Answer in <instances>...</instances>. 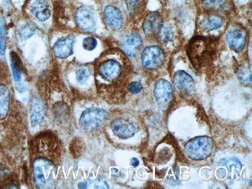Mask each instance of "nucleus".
<instances>
[{
    "mask_svg": "<svg viewBox=\"0 0 252 189\" xmlns=\"http://www.w3.org/2000/svg\"><path fill=\"white\" fill-rule=\"evenodd\" d=\"M39 149L44 153L33 161V175L34 183L39 189H48L53 186L57 175V164L55 160L60 155L59 144L53 136L45 135L40 140Z\"/></svg>",
    "mask_w": 252,
    "mask_h": 189,
    "instance_id": "1",
    "label": "nucleus"
},
{
    "mask_svg": "<svg viewBox=\"0 0 252 189\" xmlns=\"http://www.w3.org/2000/svg\"><path fill=\"white\" fill-rule=\"evenodd\" d=\"M218 40L214 37L195 36L189 44L188 56L196 69H202L214 60Z\"/></svg>",
    "mask_w": 252,
    "mask_h": 189,
    "instance_id": "2",
    "label": "nucleus"
},
{
    "mask_svg": "<svg viewBox=\"0 0 252 189\" xmlns=\"http://www.w3.org/2000/svg\"><path fill=\"white\" fill-rule=\"evenodd\" d=\"M187 156L192 160L207 159L213 151V140L208 136H197L190 140L185 146Z\"/></svg>",
    "mask_w": 252,
    "mask_h": 189,
    "instance_id": "3",
    "label": "nucleus"
},
{
    "mask_svg": "<svg viewBox=\"0 0 252 189\" xmlns=\"http://www.w3.org/2000/svg\"><path fill=\"white\" fill-rule=\"evenodd\" d=\"M109 118V113L101 109H89L83 112L79 120L81 128L86 132L99 129Z\"/></svg>",
    "mask_w": 252,
    "mask_h": 189,
    "instance_id": "4",
    "label": "nucleus"
},
{
    "mask_svg": "<svg viewBox=\"0 0 252 189\" xmlns=\"http://www.w3.org/2000/svg\"><path fill=\"white\" fill-rule=\"evenodd\" d=\"M122 65L115 59H107L99 64L98 74L102 80L114 82L118 80L122 75Z\"/></svg>",
    "mask_w": 252,
    "mask_h": 189,
    "instance_id": "5",
    "label": "nucleus"
},
{
    "mask_svg": "<svg viewBox=\"0 0 252 189\" xmlns=\"http://www.w3.org/2000/svg\"><path fill=\"white\" fill-rule=\"evenodd\" d=\"M142 64L147 69H156L161 67L164 62L162 50L158 46H151L143 51L141 57Z\"/></svg>",
    "mask_w": 252,
    "mask_h": 189,
    "instance_id": "6",
    "label": "nucleus"
},
{
    "mask_svg": "<svg viewBox=\"0 0 252 189\" xmlns=\"http://www.w3.org/2000/svg\"><path fill=\"white\" fill-rule=\"evenodd\" d=\"M75 21L82 31L85 32H94L96 28L95 14L89 6H81L75 13Z\"/></svg>",
    "mask_w": 252,
    "mask_h": 189,
    "instance_id": "7",
    "label": "nucleus"
},
{
    "mask_svg": "<svg viewBox=\"0 0 252 189\" xmlns=\"http://www.w3.org/2000/svg\"><path fill=\"white\" fill-rule=\"evenodd\" d=\"M111 129L116 136L123 140L130 138L137 133V126L125 119H117L112 123Z\"/></svg>",
    "mask_w": 252,
    "mask_h": 189,
    "instance_id": "8",
    "label": "nucleus"
},
{
    "mask_svg": "<svg viewBox=\"0 0 252 189\" xmlns=\"http://www.w3.org/2000/svg\"><path fill=\"white\" fill-rule=\"evenodd\" d=\"M173 91L171 84L168 81L161 79L158 81L155 88V97L161 108H165L172 100Z\"/></svg>",
    "mask_w": 252,
    "mask_h": 189,
    "instance_id": "9",
    "label": "nucleus"
},
{
    "mask_svg": "<svg viewBox=\"0 0 252 189\" xmlns=\"http://www.w3.org/2000/svg\"><path fill=\"white\" fill-rule=\"evenodd\" d=\"M227 41L234 51L240 52L246 44V31L239 27L230 28L227 31Z\"/></svg>",
    "mask_w": 252,
    "mask_h": 189,
    "instance_id": "10",
    "label": "nucleus"
},
{
    "mask_svg": "<svg viewBox=\"0 0 252 189\" xmlns=\"http://www.w3.org/2000/svg\"><path fill=\"white\" fill-rule=\"evenodd\" d=\"M105 22L111 30L118 31L122 28L124 18L121 10L114 6H107L103 11Z\"/></svg>",
    "mask_w": 252,
    "mask_h": 189,
    "instance_id": "11",
    "label": "nucleus"
},
{
    "mask_svg": "<svg viewBox=\"0 0 252 189\" xmlns=\"http://www.w3.org/2000/svg\"><path fill=\"white\" fill-rule=\"evenodd\" d=\"M174 85L178 91L186 94H190L194 92L195 83L193 78L187 72L179 71L174 75Z\"/></svg>",
    "mask_w": 252,
    "mask_h": 189,
    "instance_id": "12",
    "label": "nucleus"
},
{
    "mask_svg": "<svg viewBox=\"0 0 252 189\" xmlns=\"http://www.w3.org/2000/svg\"><path fill=\"white\" fill-rule=\"evenodd\" d=\"M74 44L75 37L73 36H68L61 38L54 45V53L58 58L66 59L73 52Z\"/></svg>",
    "mask_w": 252,
    "mask_h": 189,
    "instance_id": "13",
    "label": "nucleus"
},
{
    "mask_svg": "<svg viewBox=\"0 0 252 189\" xmlns=\"http://www.w3.org/2000/svg\"><path fill=\"white\" fill-rule=\"evenodd\" d=\"M142 47V40L140 35L132 33L123 42L122 49L127 56L133 58L138 54Z\"/></svg>",
    "mask_w": 252,
    "mask_h": 189,
    "instance_id": "14",
    "label": "nucleus"
},
{
    "mask_svg": "<svg viewBox=\"0 0 252 189\" xmlns=\"http://www.w3.org/2000/svg\"><path fill=\"white\" fill-rule=\"evenodd\" d=\"M31 10L37 20L44 22L51 17L48 0H33L31 4Z\"/></svg>",
    "mask_w": 252,
    "mask_h": 189,
    "instance_id": "15",
    "label": "nucleus"
},
{
    "mask_svg": "<svg viewBox=\"0 0 252 189\" xmlns=\"http://www.w3.org/2000/svg\"><path fill=\"white\" fill-rule=\"evenodd\" d=\"M161 26H162V20L160 15L157 13H152L147 16L145 18L143 24V29L145 31V34L152 36V35L158 33Z\"/></svg>",
    "mask_w": 252,
    "mask_h": 189,
    "instance_id": "16",
    "label": "nucleus"
},
{
    "mask_svg": "<svg viewBox=\"0 0 252 189\" xmlns=\"http://www.w3.org/2000/svg\"><path fill=\"white\" fill-rule=\"evenodd\" d=\"M45 107L39 99L34 98L32 100L31 106V121L33 126H37L42 122L45 117Z\"/></svg>",
    "mask_w": 252,
    "mask_h": 189,
    "instance_id": "17",
    "label": "nucleus"
},
{
    "mask_svg": "<svg viewBox=\"0 0 252 189\" xmlns=\"http://www.w3.org/2000/svg\"><path fill=\"white\" fill-rule=\"evenodd\" d=\"M10 93L7 86L0 85V120H3L7 116L9 109Z\"/></svg>",
    "mask_w": 252,
    "mask_h": 189,
    "instance_id": "18",
    "label": "nucleus"
},
{
    "mask_svg": "<svg viewBox=\"0 0 252 189\" xmlns=\"http://www.w3.org/2000/svg\"><path fill=\"white\" fill-rule=\"evenodd\" d=\"M11 59L12 71H13V78L17 82H20L22 78L23 64L18 55L14 51H12L10 55Z\"/></svg>",
    "mask_w": 252,
    "mask_h": 189,
    "instance_id": "19",
    "label": "nucleus"
},
{
    "mask_svg": "<svg viewBox=\"0 0 252 189\" xmlns=\"http://www.w3.org/2000/svg\"><path fill=\"white\" fill-rule=\"evenodd\" d=\"M220 165L226 166L228 169L229 175H232L233 168L235 169V171L238 173V175H240L241 173V168H242V164L239 160L235 158H230L228 159H223L220 162Z\"/></svg>",
    "mask_w": 252,
    "mask_h": 189,
    "instance_id": "20",
    "label": "nucleus"
},
{
    "mask_svg": "<svg viewBox=\"0 0 252 189\" xmlns=\"http://www.w3.org/2000/svg\"><path fill=\"white\" fill-rule=\"evenodd\" d=\"M222 24H223V20L220 17L213 16L205 19L202 22L201 26L202 28L206 31H213L220 28Z\"/></svg>",
    "mask_w": 252,
    "mask_h": 189,
    "instance_id": "21",
    "label": "nucleus"
},
{
    "mask_svg": "<svg viewBox=\"0 0 252 189\" xmlns=\"http://www.w3.org/2000/svg\"><path fill=\"white\" fill-rule=\"evenodd\" d=\"M202 5L206 9H223L228 6L227 0H202Z\"/></svg>",
    "mask_w": 252,
    "mask_h": 189,
    "instance_id": "22",
    "label": "nucleus"
},
{
    "mask_svg": "<svg viewBox=\"0 0 252 189\" xmlns=\"http://www.w3.org/2000/svg\"><path fill=\"white\" fill-rule=\"evenodd\" d=\"M238 78L244 85H250L252 83V71L248 64H244L238 68Z\"/></svg>",
    "mask_w": 252,
    "mask_h": 189,
    "instance_id": "23",
    "label": "nucleus"
},
{
    "mask_svg": "<svg viewBox=\"0 0 252 189\" xmlns=\"http://www.w3.org/2000/svg\"><path fill=\"white\" fill-rule=\"evenodd\" d=\"M159 39L160 40L164 43L171 41L173 39L174 31L172 27L168 24H164L161 26V29L159 31L158 33Z\"/></svg>",
    "mask_w": 252,
    "mask_h": 189,
    "instance_id": "24",
    "label": "nucleus"
},
{
    "mask_svg": "<svg viewBox=\"0 0 252 189\" xmlns=\"http://www.w3.org/2000/svg\"><path fill=\"white\" fill-rule=\"evenodd\" d=\"M35 26L32 23H26L24 25L20 27L19 29L18 33L20 35V38L23 40H27L30 38L31 36H33L35 33Z\"/></svg>",
    "mask_w": 252,
    "mask_h": 189,
    "instance_id": "25",
    "label": "nucleus"
},
{
    "mask_svg": "<svg viewBox=\"0 0 252 189\" xmlns=\"http://www.w3.org/2000/svg\"><path fill=\"white\" fill-rule=\"evenodd\" d=\"M90 75H91V71H90V68L86 67H80L75 72L76 80L79 84L85 83L90 78Z\"/></svg>",
    "mask_w": 252,
    "mask_h": 189,
    "instance_id": "26",
    "label": "nucleus"
},
{
    "mask_svg": "<svg viewBox=\"0 0 252 189\" xmlns=\"http://www.w3.org/2000/svg\"><path fill=\"white\" fill-rule=\"evenodd\" d=\"M5 53V28L2 17L0 16V55Z\"/></svg>",
    "mask_w": 252,
    "mask_h": 189,
    "instance_id": "27",
    "label": "nucleus"
},
{
    "mask_svg": "<svg viewBox=\"0 0 252 189\" xmlns=\"http://www.w3.org/2000/svg\"><path fill=\"white\" fill-rule=\"evenodd\" d=\"M82 46H83V48L86 50V51H94L97 46V40L94 38V37L89 36V37H86V38L83 40Z\"/></svg>",
    "mask_w": 252,
    "mask_h": 189,
    "instance_id": "28",
    "label": "nucleus"
},
{
    "mask_svg": "<svg viewBox=\"0 0 252 189\" xmlns=\"http://www.w3.org/2000/svg\"><path fill=\"white\" fill-rule=\"evenodd\" d=\"M127 89L132 94H137L142 90V85L140 82H132L128 86Z\"/></svg>",
    "mask_w": 252,
    "mask_h": 189,
    "instance_id": "29",
    "label": "nucleus"
},
{
    "mask_svg": "<svg viewBox=\"0 0 252 189\" xmlns=\"http://www.w3.org/2000/svg\"><path fill=\"white\" fill-rule=\"evenodd\" d=\"M126 2V7L130 13H133L137 7L138 0H125Z\"/></svg>",
    "mask_w": 252,
    "mask_h": 189,
    "instance_id": "30",
    "label": "nucleus"
},
{
    "mask_svg": "<svg viewBox=\"0 0 252 189\" xmlns=\"http://www.w3.org/2000/svg\"><path fill=\"white\" fill-rule=\"evenodd\" d=\"M95 189H108V185L106 181L102 178H99L97 179L95 183Z\"/></svg>",
    "mask_w": 252,
    "mask_h": 189,
    "instance_id": "31",
    "label": "nucleus"
},
{
    "mask_svg": "<svg viewBox=\"0 0 252 189\" xmlns=\"http://www.w3.org/2000/svg\"><path fill=\"white\" fill-rule=\"evenodd\" d=\"M131 165L134 167H137L139 165V160L135 158H133L131 160Z\"/></svg>",
    "mask_w": 252,
    "mask_h": 189,
    "instance_id": "32",
    "label": "nucleus"
},
{
    "mask_svg": "<svg viewBox=\"0 0 252 189\" xmlns=\"http://www.w3.org/2000/svg\"><path fill=\"white\" fill-rule=\"evenodd\" d=\"M112 171H113V172H118V170L117 169H115V168H113V169H112Z\"/></svg>",
    "mask_w": 252,
    "mask_h": 189,
    "instance_id": "33",
    "label": "nucleus"
}]
</instances>
